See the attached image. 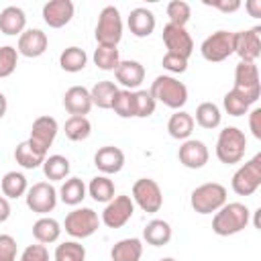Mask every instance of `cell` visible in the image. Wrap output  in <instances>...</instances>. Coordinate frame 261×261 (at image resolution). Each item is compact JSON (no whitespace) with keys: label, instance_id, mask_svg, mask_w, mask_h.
I'll return each instance as SVG.
<instances>
[{"label":"cell","instance_id":"obj_1","mask_svg":"<svg viewBox=\"0 0 261 261\" xmlns=\"http://www.w3.org/2000/svg\"><path fill=\"white\" fill-rule=\"evenodd\" d=\"M251 222V210L243 202H226L212 216V230L218 237H232L247 228Z\"/></svg>","mask_w":261,"mask_h":261},{"label":"cell","instance_id":"obj_2","mask_svg":"<svg viewBox=\"0 0 261 261\" xmlns=\"http://www.w3.org/2000/svg\"><path fill=\"white\" fill-rule=\"evenodd\" d=\"M149 94L155 98V102H161L163 106L171 108V110H181L188 102V88L184 82H179L175 75L163 73L157 75L151 82Z\"/></svg>","mask_w":261,"mask_h":261},{"label":"cell","instance_id":"obj_3","mask_svg":"<svg viewBox=\"0 0 261 261\" xmlns=\"http://www.w3.org/2000/svg\"><path fill=\"white\" fill-rule=\"evenodd\" d=\"M245 151H247V137H245V133L241 128L224 126L218 133L214 153H216L220 163H224V165L241 163L243 157H245Z\"/></svg>","mask_w":261,"mask_h":261},{"label":"cell","instance_id":"obj_4","mask_svg":"<svg viewBox=\"0 0 261 261\" xmlns=\"http://www.w3.org/2000/svg\"><path fill=\"white\" fill-rule=\"evenodd\" d=\"M226 204V188L218 181H206L192 190L190 206L198 214H214Z\"/></svg>","mask_w":261,"mask_h":261},{"label":"cell","instance_id":"obj_5","mask_svg":"<svg viewBox=\"0 0 261 261\" xmlns=\"http://www.w3.org/2000/svg\"><path fill=\"white\" fill-rule=\"evenodd\" d=\"M94 35H96L98 45L118 47V43L122 39V18H120V12H118L116 6L108 4L100 10Z\"/></svg>","mask_w":261,"mask_h":261},{"label":"cell","instance_id":"obj_6","mask_svg":"<svg viewBox=\"0 0 261 261\" xmlns=\"http://www.w3.org/2000/svg\"><path fill=\"white\" fill-rule=\"evenodd\" d=\"M261 186V153L245 161L230 179V188L237 196H253Z\"/></svg>","mask_w":261,"mask_h":261},{"label":"cell","instance_id":"obj_7","mask_svg":"<svg viewBox=\"0 0 261 261\" xmlns=\"http://www.w3.org/2000/svg\"><path fill=\"white\" fill-rule=\"evenodd\" d=\"M98 226H100L98 212L92 208H84V206L67 212L65 220H63L65 232L73 239H88L98 230Z\"/></svg>","mask_w":261,"mask_h":261},{"label":"cell","instance_id":"obj_8","mask_svg":"<svg viewBox=\"0 0 261 261\" xmlns=\"http://www.w3.org/2000/svg\"><path fill=\"white\" fill-rule=\"evenodd\" d=\"M232 90L241 92L251 106L259 100V96H261V82H259V67H257V63H249V61H239L237 63Z\"/></svg>","mask_w":261,"mask_h":261},{"label":"cell","instance_id":"obj_9","mask_svg":"<svg viewBox=\"0 0 261 261\" xmlns=\"http://www.w3.org/2000/svg\"><path fill=\"white\" fill-rule=\"evenodd\" d=\"M130 200L149 214H155L161 210L163 206V192L159 188V184L151 177H141L133 184V192H130Z\"/></svg>","mask_w":261,"mask_h":261},{"label":"cell","instance_id":"obj_10","mask_svg":"<svg viewBox=\"0 0 261 261\" xmlns=\"http://www.w3.org/2000/svg\"><path fill=\"white\" fill-rule=\"evenodd\" d=\"M200 53L210 63L228 59L234 53V33L232 31H216V33L208 35L200 45Z\"/></svg>","mask_w":261,"mask_h":261},{"label":"cell","instance_id":"obj_11","mask_svg":"<svg viewBox=\"0 0 261 261\" xmlns=\"http://www.w3.org/2000/svg\"><path fill=\"white\" fill-rule=\"evenodd\" d=\"M57 200H59L57 190L53 188L51 181H37L33 186H29V190L24 194L27 208L41 216H47L49 212H53L57 206Z\"/></svg>","mask_w":261,"mask_h":261},{"label":"cell","instance_id":"obj_12","mask_svg":"<svg viewBox=\"0 0 261 261\" xmlns=\"http://www.w3.org/2000/svg\"><path fill=\"white\" fill-rule=\"evenodd\" d=\"M133 214H135V202L130 200V196L120 194L114 196L110 202H106L100 222H104V226L108 228H120L133 218Z\"/></svg>","mask_w":261,"mask_h":261},{"label":"cell","instance_id":"obj_13","mask_svg":"<svg viewBox=\"0 0 261 261\" xmlns=\"http://www.w3.org/2000/svg\"><path fill=\"white\" fill-rule=\"evenodd\" d=\"M57 133H59L57 120H55L53 116H49V114H43V116H39V118L33 120L31 135H29L27 141H29L33 147H37L39 151H43V153L49 155V147L53 145Z\"/></svg>","mask_w":261,"mask_h":261},{"label":"cell","instance_id":"obj_14","mask_svg":"<svg viewBox=\"0 0 261 261\" xmlns=\"http://www.w3.org/2000/svg\"><path fill=\"white\" fill-rule=\"evenodd\" d=\"M163 43L167 47V53L171 55H179L184 59H190V55L194 53V41L192 35L186 31V27H177V24H165L163 27Z\"/></svg>","mask_w":261,"mask_h":261},{"label":"cell","instance_id":"obj_15","mask_svg":"<svg viewBox=\"0 0 261 261\" xmlns=\"http://www.w3.org/2000/svg\"><path fill=\"white\" fill-rule=\"evenodd\" d=\"M234 53L241 61L255 63L261 55V27L234 33Z\"/></svg>","mask_w":261,"mask_h":261},{"label":"cell","instance_id":"obj_16","mask_svg":"<svg viewBox=\"0 0 261 261\" xmlns=\"http://www.w3.org/2000/svg\"><path fill=\"white\" fill-rule=\"evenodd\" d=\"M47 47H49V37L41 29H24L18 35V41H16L18 55L29 57V59L41 57L47 51Z\"/></svg>","mask_w":261,"mask_h":261},{"label":"cell","instance_id":"obj_17","mask_svg":"<svg viewBox=\"0 0 261 261\" xmlns=\"http://www.w3.org/2000/svg\"><path fill=\"white\" fill-rule=\"evenodd\" d=\"M177 159L184 167L188 169H202L208 159H210V151L206 147L204 141H198V139H186L181 145H179V151H177Z\"/></svg>","mask_w":261,"mask_h":261},{"label":"cell","instance_id":"obj_18","mask_svg":"<svg viewBox=\"0 0 261 261\" xmlns=\"http://www.w3.org/2000/svg\"><path fill=\"white\" fill-rule=\"evenodd\" d=\"M73 12H75V6L71 0H49L43 4L41 16L47 27L61 29V27L69 24V20L73 18Z\"/></svg>","mask_w":261,"mask_h":261},{"label":"cell","instance_id":"obj_19","mask_svg":"<svg viewBox=\"0 0 261 261\" xmlns=\"http://www.w3.org/2000/svg\"><path fill=\"white\" fill-rule=\"evenodd\" d=\"M94 165L102 175H114L124 167V153L114 145H104L96 151Z\"/></svg>","mask_w":261,"mask_h":261},{"label":"cell","instance_id":"obj_20","mask_svg":"<svg viewBox=\"0 0 261 261\" xmlns=\"http://www.w3.org/2000/svg\"><path fill=\"white\" fill-rule=\"evenodd\" d=\"M114 77L116 82L124 88V90H137L143 80H145V67L141 61L137 59H120L118 67L114 69Z\"/></svg>","mask_w":261,"mask_h":261},{"label":"cell","instance_id":"obj_21","mask_svg":"<svg viewBox=\"0 0 261 261\" xmlns=\"http://www.w3.org/2000/svg\"><path fill=\"white\" fill-rule=\"evenodd\" d=\"M92 98H90V90L84 86H71L65 90L63 94V108L71 114V116H86L92 110Z\"/></svg>","mask_w":261,"mask_h":261},{"label":"cell","instance_id":"obj_22","mask_svg":"<svg viewBox=\"0 0 261 261\" xmlns=\"http://www.w3.org/2000/svg\"><path fill=\"white\" fill-rule=\"evenodd\" d=\"M126 24H128V31H130L137 39H145V37H149V35L155 31L157 20H155V14H153L149 8L137 6V8H133V10L128 12Z\"/></svg>","mask_w":261,"mask_h":261},{"label":"cell","instance_id":"obj_23","mask_svg":"<svg viewBox=\"0 0 261 261\" xmlns=\"http://www.w3.org/2000/svg\"><path fill=\"white\" fill-rule=\"evenodd\" d=\"M171 234H173L171 224L167 220H163V218H153L143 228V241L147 245H151V247H163V245H167L171 241Z\"/></svg>","mask_w":261,"mask_h":261},{"label":"cell","instance_id":"obj_24","mask_svg":"<svg viewBox=\"0 0 261 261\" xmlns=\"http://www.w3.org/2000/svg\"><path fill=\"white\" fill-rule=\"evenodd\" d=\"M27 29V14L20 6H6L0 12V33L14 37Z\"/></svg>","mask_w":261,"mask_h":261},{"label":"cell","instance_id":"obj_25","mask_svg":"<svg viewBox=\"0 0 261 261\" xmlns=\"http://www.w3.org/2000/svg\"><path fill=\"white\" fill-rule=\"evenodd\" d=\"M141 257H143V241L137 237L120 239L110 249L112 261H141Z\"/></svg>","mask_w":261,"mask_h":261},{"label":"cell","instance_id":"obj_26","mask_svg":"<svg viewBox=\"0 0 261 261\" xmlns=\"http://www.w3.org/2000/svg\"><path fill=\"white\" fill-rule=\"evenodd\" d=\"M194 116L186 110H175L167 120V133L175 141H186L194 133Z\"/></svg>","mask_w":261,"mask_h":261},{"label":"cell","instance_id":"obj_27","mask_svg":"<svg viewBox=\"0 0 261 261\" xmlns=\"http://www.w3.org/2000/svg\"><path fill=\"white\" fill-rule=\"evenodd\" d=\"M33 237L37 243L41 245H51V243H57L59 237H61V224L59 220L51 218V216H41L35 220L33 224Z\"/></svg>","mask_w":261,"mask_h":261},{"label":"cell","instance_id":"obj_28","mask_svg":"<svg viewBox=\"0 0 261 261\" xmlns=\"http://www.w3.org/2000/svg\"><path fill=\"white\" fill-rule=\"evenodd\" d=\"M86 194H88V186L80 177H67V179H63L61 188L57 190V198L63 204H67V206L82 204L84 198H86Z\"/></svg>","mask_w":261,"mask_h":261},{"label":"cell","instance_id":"obj_29","mask_svg":"<svg viewBox=\"0 0 261 261\" xmlns=\"http://www.w3.org/2000/svg\"><path fill=\"white\" fill-rule=\"evenodd\" d=\"M14 159H16V163H18L20 167H24V169H37V167H41L43 161L47 159V153L39 151V149L33 147L29 141H22V143H18L16 149H14Z\"/></svg>","mask_w":261,"mask_h":261},{"label":"cell","instance_id":"obj_30","mask_svg":"<svg viewBox=\"0 0 261 261\" xmlns=\"http://www.w3.org/2000/svg\"><path fill=\"white\" fill-rule=\"evenodd\" d=\"M0 188H2V196H4V198L16 200V198H20V196L27 194L29 181H27L24 173H20V171H6V173L2 175Z\"/></svg>","mask_w":261,"mask_h":261},{"label":"cell","instance_id":"obj_31","mask_svg":"<svg viewBox=\"0 0 261 261\" xmlns=\"http://www.w3.org/2000/svg\"><path fill=\"white\" fill-rule=\"evenodd\" d=\"M118 92V86L110 80H102V82H96L90 90V98H92V104L102 108V110H110L112 108V100Z\"/></svg>","mask_w":261,"mask_h":261},{"label":"cell","instance_id":"obj_32","mask_svg":"<svg viewBox=\"0 0 261 261\" xmlns=\"http://www.w3.org/2000/svg\"><path fill=\"white\" fill-rule=\"evenodd\" d=\"M43 173L49 181H63L69 177V159L63 155H47V159L43 161Z\"/></svg>","mask_w":261,"mask_h":261},{"label":"cell","instance_id":"obj_33","mask_svg":"<svg viewBox=\"0 0 261 261\" xmlns=\"http://www.w3.org/2000/svg\"><path fill=\"white\" fill-rule=\"evenodd\" d=\"M59 65H61L63 71L77 73L88 65V55H86V51L82 47H75V45L65 47L61 51V55H59Z\"/></svg>","mask_w":261,"mask_h":261},{"label":"cell","instance_id":"obj_34","mask_svg":"<svg viewBox=\"0 0 261 261\" xmlns=\"http://www.w3.org/2000/svg\"><path fill=\"white\" fill-rule=\"evenodd\" d=\"M220 120H222V114H220V108L214 102H202V104H198L196 116H194V122L198 126L212 130V128L220 126Z\"/></svg>","mask_w":261,"mask_h":261},{"label":"cell","instance_id":"obj_35","mask_svg":"<svg viewBox=\"0 0 261 261\" xmlns=\"http://www.w3.org/2000/svg\"><path fill=\"white\" fill-rule=\"evenodd\" d=\"M88 194L96 200V202H102V204H106V202H110L112 198H114V181L108 177V175H96V177H92L90 179V184H88Z\"/></svg>","mask_w":261,"mask_h":261},{"label":"cell","instance_id":"obj_36","mask_svg":"<svg viewBox=\"0 0 261 261\" xmlns=\"http://www.w3.org/2000/svg\"><path fill=\"white\" fill-rule=\"evenodd\" d=\"M94 65L102 71H114L120 63V53L116 47H108V45H98L94 49Z\"/></svg>","mask_w":261,"mask_h":261},{"label":"cell","instance_id":"obj_37","mask_svg":"<svg viewBox=\"0 0 261 261\" xmlns=\"http://www.w3.org/2000/svg\"><path fill=\"white\" fill-rule=\"evenodd\" d=\"M63 133L69 141H86L92 135V122L88 116H69L63 124Z\"/></svg>","mask_w":261,"mask_h":261},{"label":"cell","instance_id":"obj_38","mask_svg":"<svg viewBox=\"0 0 261 261\" xmlns=\"http://www.w3.org/2000/svg\"><path fill=\"white\" fill-rule=\"evenodd\" d=\"M53 261H86V247L77 241H65L55 247Z\"/></svg>","mask_w":261,"mask_h":261},{"label":"cell","instance_id":"obj_39","mask_svg":"<svg viewBox=\"0 0 261 261\" xmlns=\"http://www.w3.org/2000/svg\"><path fill=\"white\" fill-rule=\"evenodd\" d=\"M110 110H114L120 118H133L135 116V96H133V92L130 90H120L118 88V92H116V96H114V100H112V108Z\"/></svg>","mask_w":261,"mask_h":261},{"label":"cell","instance_id":"obj_40","mask_svg":"<svg viewBox=\"0 0 261 261\" xmlns=\"http://www.w3.org/2000/svg\"><path fill=\"white\" fill-rule=\"evenodd\" d=\"M222 106H224L226 114H230V116H243V114H247V112L251 110V104H249V102L245 100V96H243L241 92H237V90H228V92L224 94Z\"/></svg>","mask_w":261,"mask_h":261},{"label":"cell","instance_id":"obj_41","mask_svg":"<svg viewBox=\"0 0 261 261\" xmlns=\"http://www.w3.org/2000/svg\"><path fill=\"white\" fill-rule=\"evenodd\" d=\"M165 12H167V18H169V24H177V27H186L188 20H190V16H192V8L184 0H171V2H167Z\"/></svg>","mask_w":261,"mask_h":261},{"label":"cell","instance_id":"obj_42","mask_svg":"<svg viewBox=\"0 0 261 261\" xmlns=\"http://www.w3.org/2000/svg\"><path fill=\"white\" fill-rule=\"evenodd\" d=\"M135 96V118H149L155 112V98L149 94V90H137L133 92Z\"/></svg>","mask_w":261,"mask_h":261},{"label":"cell","instance_id":"obj_43","mask_svg":"<svg viewBox=\"0 0 261 261\" xmlns=\"http://www.w3.org/2000/svg\"><path fill=\"white\" fill-rule=\"evenodd\" d=\"M18 63V51L12 45H2L0 47V77H8L14 73Z\"/></svg>","mask_w":261,"mask_h":261},{"label":"cell","instance_id":"obj_44","mask_svg":"<svg viewBox=\"0 0 261 261\" xmlns=\"http://www.w3.org/2000/svg\"><path fill=\"white\" fill-rule=\"evenodd\" d=\"M18 261H49V251L45 245L37 243V245H29L24 247V251L20 253Z\"/></svg>","mask_w":261,"mask_h":261},{"label":"cell","instance_id":"obj_45","mask_svg":"<svg viewBox=\"0 0 261 261\" xmlns=\"http://www.w3.org/2000/svg\"><path fill=\"white\" fill-rule=\"evenodd\" d=\"M0 261H16V241L12 234H0Z\"/></svg>","mask_w":261,"mask_h":261},{"label":"cell","instance_id":"obj_46","mask_svg":"<svg viewBox=\"0 0 261 261\" xmlns=\"http://www.w3.org/2000/svg\"><path fill=\"white\" fill-rule=\"evenodd\" d=\"M161 65H163V69L169 71V75H171V73H184V71L188 69V59H184V57H179V55L165 53L163 59H161Z\"/></svg>","mask_w":261,"mask_h":261},{"label":"cell","instance_id":"obj_47","mask_svg":"<svg viewBox=\"0 0 261 261\" xmlns=\"http://www.w3.org/2000/svg\"><path fill=\"white\" fill-rule=\"evenodd\" d=\"M204 6H212L224 14H230L241 8V0H204Z\"/></svg>","mask_w":261,"mask_h":261},{"label":"cell","instance_id":"obj_48","mask_svg":"<svg viewBox=\"0 0 261 261\" xmlns=\"http://www.w3.org/2000/svg\"><path fill=\"white\" fill-rule=\"evenodd\" d=\"M249 114V128L255 139H261V108H253L247 112Z\"/></svg>","mask_w":261,"mask_h":261},{"label":"cell","instance_id":"obj_49","mask_svg":"<svg viewBox=\"0 0 261 261\" xmlns=\"http://www.w3.org/2000/svg\"><path fill=\"white\" fill-rule=\"evenodd\" d=\"M10 214H12V208H10L8 198L0 196V224H2V222H6V220L10 218Z\"/></svg>","mask_w":261,"mask_h":261},{"label":"cell","instance_id":"obj_50","mask_svg":"<svg viewBox=\"0 0 261 261\" xmlns=\"http://www.w3.org/2000/svg\"><path fill=\"white\" fill-rule=\"evenodd\" d=\"M245 8H247V12L251 16H255V18L261 16V0H247L245 2Z\"/></svg>","mask_w":261,"mask_h":261},{"label":"cell","instance_id":"obj_51","mask_svg":"<svg viewBox=\"0 0 261 261\" xmlns=\"http://www.w3.org/2000/svg\"><path fill=\"white\" fill-rule=\"evenodd\" d=\"M6 110H8V100H6V96L0 92V118H4Z\"/></svg>","mask_w":261,"mask_h":261},{"label":"cell","instance_id":"obj_52","mask_svg":"<svg viewBox=\"0 0 261 261\" xmlns=\"http://www.w3.org/2000/svg\"><path fill=\"white\" fill-rule=\"evenodd\" d=\"M159 261H175L173 257H163V259H159Z\"/></svg>","mask_w":261,"mask_h":261}]
</instances>
